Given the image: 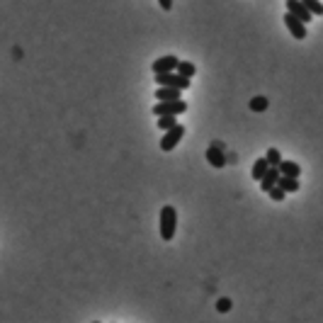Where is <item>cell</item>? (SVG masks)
I'll list each match as a JSON object with an SVG mask.
<instances>
[{
  "mask_svg": "<svg viewBox=\"0 0 323 323\" xmlns=\"http://www.w3.org/2000/svg\"><path fill=\"white\" fill-rule=\"evenodd\" d=\"M231 299L229 296H221V299H219V301H216V311H219V314H229L231 311Z\"/></svg>",
  "mask_w": 323,
  "mask_h": 323,
  "instance_id": "d6986e66",
  "label": "cell"
},
{
  "mask_svg": "<svg viewBox=\"0 0 323 323\" xmlns=\"http://www.w3.org/2000/svg\"><path fill=\"white\" fill-rule=\"evenodd\" d=\"M183 112H187V102L185 100H173V102H156L153 105V114H158V117H166V114H183Z\"/></svg>",
  "mask_w": 323,
  "mask_h": 323,
  "instance_id": "277c9868",
  "label": "cell"
},
{
  "mask_svg": "<svg viewBox=\"0 0 323 323\" xmlns=\"http://www.w3.org/2000/svg\"><path fill=\"white\" fill-rule=\"evenodd\" d=\"M270 107V100L268 97H265V95H255V97H253V100H250V112H265Z\"/></svg>",
  "mask_w": 323,
  "mask_h": 323,
  "instance_id": "9a60e30c",
  "label": "cell"
},
{
  "mask_svg": "<svg viewBox=\"0 0 323 323\" xmlns=\"http://www.w3.org/2000/svg\"><path fill=\"white\" fill-rule=\"evenodd\" d=\"M265 158H268L270 168H279V163L285 160V158H282V153H279L277 148H268V153H265Z\"/></svg>",
  "mask_w": 323,
  "mask_h": 323,
  "instance_id": "ac0fdd59",
  "label": "cell"
},
{
  "mask_svg": "<svg viewBox=\"0 0 323 323\" xmlns=\"http://www.w3.org/2000/svg\"><path fill=\"white\" fill-rule=\"evenodd\" d=\"M301 3H304L306 10H309L314 17H321V15H323V3H321V0H301Z\"/></svg>",
  "mask_w": 323,
  "mask_h": 323,
  "instance_id": "e0dca14e",
  "label": "cell"
},
{
  "mask_svg": "<svg viewBox=\"0 0 323 323\" xmlns=\"http://www.w3.org/2000/svg\"><path fill=\"white\" fill-rule=\"evenodd\" d=\"M277 180H279V168H270L268 173H265V177L260 180V187H263V192H270L272 187L277 185Z\"/></svg>",
  "mask_w": 323,
  "mask_h": 323,
  "instance_id": "8fae6325",
  "label": "cell"
},
{
  "mask_svg": "<svg viewBox=\"0 0 323 323\" xmlns=\"http://www.w3.org/2000/svg\"><path fill=\"white\" fill-rule=\"evenodd\" d=\"M268 194H270V199H275V202H285V197H287V192L282 190V187H277V185L270 190Z\"/></svg>",
  "mask_w": 323,
  "mask_h": 323,
  "instance_id": "ffe728a7",
  "label": "cell"
},
{
  "mask_svg": "<svg viewBox=\"0 0 323 323\" xmlns=\"http://www.w3.org/2000/svg\"><path fill=\"white\" fill-rule=\"evenodd\" d=\"M177 75H183V78H187V80H192V75L197 73V66L192 64V61H180L177 64Z\"/></svg>",
  "mask_w": 323,
  "mask_h": 323,
  "instance_id": "4fadbf2b",
  "label": "cell"
},
{
  "mask_svg": "<svg viewBox=\"0 0 323 323\" xmlns=\"http://www.w3.org/2000/svg\"><path fill=\"white\" fill-rule=\"evenodd\" d=\"M285 25H287V29L292 32V37L294 39H299V42L306 39V25L299 17H294L292 12H285Z\"/></svg>",
  "mask_w": 323,
  "mask_h": 323,
  "instance_id": "8992f818",
  "label": "cell"
},
{
  "mask_svg": "<svg viewBox=\"0 0 323 323\" xmlns=\"http://www.w3.org/2000/svg\"><path fill=\"white\" fill-rule=\"evenodd\" d=\"M183 136H185V127H183V124H175L170 131L163 134V138H160V151H166V153L175 151L177 144L183 141Z\"/></svg>",
  "mask_w": 323,
  "mask_h": 323,
  "instance_id": "3957f363",
  "label": "cell"
},
{
  "mask_svg": "<svg viewBox=\"0 0 323 323\" xmlns=\"http://www.w3.org/2000/svg\"><path fill=\"white\" fill-rule=\"evenodd\" d=\"M156 83H158V88H175V90H187L192 80H187V78H183V75H177V73H158L156 75Z\"/></svg>",
  "mask_w": 323,
  "mask_h": 323,
  "instance_id": "7a4b0ae2",
  "label": "cell"
},
{
  "mask_svg": "<svg viewBox=\"0 0 323 323\" xmlns=\"http://www.w3.org/2000/svg\"><path fill=\"white\" fill-rule=\"evenodd\" d=\"M177 64H180V58L177 56H160V58H156L153 61V66H151V71L153 73H173V71H177Z\"/></svg>",
  "mask_w": 323,
  "mask_h": 323,
  "instance_id": "5b68a950",
  "label": "cell"
},
{
  "mask_svg": "<svg viewBox=\"0 0 323 323\" xmlns=\"http://www.w3.org/2000/svg\"><path fill=\"white\" fill-rule=\"evenodd\" d=\"M287 12H292L294 17H299L304 25H309L311 19H314V15L306 10V5L301 3V0H287Z\"/></svg>",
  "mask_w": 323,
  "mask_h": 323,
  "instance_id": "52a82bcc",
  "label": "cell"
},
{
  "mask_svg": "<svg viewBox=\"0 0 323 323\" xmlns=\"http://www.w3.org/2000/svg\"><path fill=\"white\" fill-rule=\"evenodd\" d=\"M277 187H282L285 192H299V180H296V177L279 175V180H277Z\"/></svg>",
  "mask_w": 323,
  "mask_h": 323,
  "instance_id": "5bb4252c",
  "label": "cell"
},
{
  "mask_svg": "<svg viewBox=\"0 0 323 323\" xmlns=\"http://www.w3.org/2000/svg\"><path fill=\"white\" fill-rule=\"evenodd\" d=\"M180 92L183 90H175V88H156L153 97L158 102H173V100H180Z\"/></svg>",
  "mask_w": 323,
  "mask_h": 323,
  "instance_id": "9c48e42d",
  "label": "cell"
},
{
  "mask_svg": "<svg viewBox=\"0 0 323 323\" xmlns=\"http://www.w3.org/2000/svg\"><path fill=\"white\" fill-rule=\"evenodd\" d=\"M177 124V117L175 114H166V117H158V129L160 131H170L173 127Z\"/></svg>",
  "mask_w": 323,
  "mask_h": 323,
  "instance_id": "2e32d148",
  "label": "cell"
},
{
  "mask_svg": "<svg viewBox=\"0 0 323 323\" xmlns=\"http://www.w3.org/2000/svg\"><path fill=\"white\" fill-rule=\"evenodd\" d=\"M158 3H160V8L166 10V12H170V10H173V0H158Z\"/></svg>",
  "mask_w": 323,
  "mask_h": 323,
  "instance_id": "44dd1931",
  "label": "cell"
},
{
  "mask_svg": "<svg viewBox=\"0 0 323 323\" xmlns=\"http://www.w3.org/2000/svg\"><path fill=\"white\" fill-rule=\"evenodd\" d=\"M279 175L296 177V180H299V175H301V168H299V163H294V160H282V163H279Z\"/></svg>",
  "mask_w": 323,
  "mask_h": 323,
  "instance_id": "30bf717a",
  "label": "cell"
},
{
  "mask_svg": "<svg viewBox=\"0 0 323 323\" xmlns=\"http://www.w3.org/2000/svg\"><path fill=\"white\" fill-rule=\"evenodd\" d=\"M175 231H177V212L170 207V204H166V207L160 209V238L173 240Z\"/></svg>",
  "mask_w": 323,
  "mask_h": 323,
  "instance_id": "6da1fadb",
  "label": "cell"
},
{
  "mask_svg": "<svg viewBox=\"0 0 323 323\" xmlns=\"http://www.w3.org/2000/svg\"><path fill=\"white\" fill-rule=\"evenodd\" d=\"M270 170V163H268V158H258V160H255V163H253V170H250V177H253V180H263V177H265V173H268Z\"/></svg>",
  "mask_w": 323,
  "mask_h": 323,
  "instance_id": "7c38bea8",
  "label": "cell"
},
{
  "mask_svg": "<svg viewBox=\"0 0 323 323\" xmlns=\"http://www.w3.org/2000/svg\"><path fill=\"white\" fill-rule=\"evenodd\" d=\"M207 160H209V166H214V168H224V166H226V156H224V151L219 146H209V148H207Z\"/></svg>",
  "mask_w": 323,
  "mask_h": 323,
  "instance_id": "ba28073f",
  "label": "cell"
},
{
  "mask_svg": "<svg viewBox=\"0 0 323 323\" xmlns=\"http://www.w3.org/2000/svg\"><path fill=\"white\" fill-rule=\"evenodd\" d=\"M92 323H100V321H92Z\"/></svg>",
  "mask_w": 323,
  "mask_h": 323,
  "instance_id": "7402d4cb",
  "label": "cell"
}]
</instances>
